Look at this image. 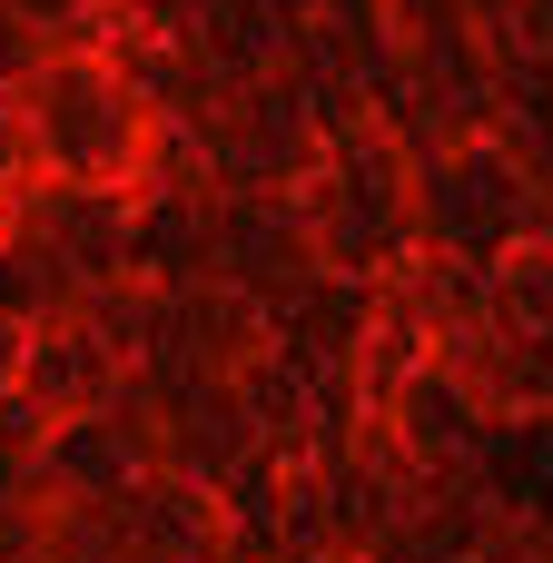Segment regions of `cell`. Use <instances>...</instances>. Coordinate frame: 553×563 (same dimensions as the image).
I'll list each match as a JSON object with an SVG mask.
<instances>
[{"label":"cell","instance_id":"1","mask_svg":"<svg viewBox=\"0 0 553 563\" xmlns=\"http://www.w3.org/2000/svg\"><path fill=\"white\" fill-rule=\"evenodd\" d=\"M10 99H20V119H30L40 178H59V188H139V158H148L158 119H148V99H139L99 49L40 59Z\"/></svg>","mask_w":553,"mask_h":563},{"label":"cell","instance_id":"2","mask_svg":"<svg viewBox=\"0 0 553 563\" xmlns=\"http://www.w3.org/2000/svg\"><path fill=\"white\" fill-rule=\"evenodd\" d=\"M416 208H425V247L475 257V267H495L515 238H544V198H534V178L505 139H465V148L425 158Z\"/></svg>","mask_w":553,"mask_h":563},{"label":"cell","instance_id":"3","mask_svg":"<svg viewBox=\"0 0 553 563\" xmlns=\"http://www.w3.org/2000/svg\"><path fill=\"white\" fill-rule=\"evenodd\" d=\"M168 386V376H158ZM247 455H267V426L247 406L237 376H208V386H168V465L158 475H188V485H228Z\"/></svg>","mask_w":553,"mask_h":563},{"label":"cell","instance_id":"4","mask_svg":"<svg viewBox=\"0 0 553 563\" xmlns=\"http://www.w3.org/2000/svg\"><path fill=\"white\" fill-rule=\"evenodd\" d=\"M129 376H139V366H119V346H109V336H89L79 317H59V327H30L20 396H30L49 426H89V416H109V396H119Z\"/></svg>","mask_w":553,"mask_h":563},{"label":"cell","instance_id":"5","mask_svg":"<svg viewBox=\"0 0 553 563\" xmlns=\"http://www.w3.org/2000/svg\"><path fill=\"white\" fill-rule=\"evenodd\" d=\"M485 297H495L505 336H553V238H515L485 267Z\"/></svg>","mask_w":553,"mask_h":563},{"label":"cell","instance_id":"6","mask_svg":"<svg viewBox=\"0 0 553 563\" xmlns=\"http://www.w3.org/2000/svg\"><path fill=\"white\" fill-rule=\"evenodd\" d=\"M40 59H59V49H49V30H40L20 0H0V89H20Z\"/></svg>","mask_w":553,"mask_h":563},{"label":"cell","instance_id":"7","mask_svg":"<svg viewBox=\"0 0 553 563\" xmlns=\"http://www.w3.org/2000/svg\"><path fill=\"white\" fill-rule=\"evenodd\" d=\"M49 435H59V426L10 386V396H0V465H40V455H49Z\"/></svg>","mask_w":553,"mask_h":563},{"label":"cell","instance_id":"8","mask_svg":"<svg viewBox=\"0 0 553 563\" xmlns=\"http://www.w3.org/2000/svg\"><path fill=\"white\" fill-rule=\"evenodd\" d=\"M40 178V158H30V119H20V99L0 89V218H10V198Z\"/></svg>","mask_w":553,"mask_h":563}]
</instances>
